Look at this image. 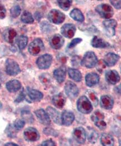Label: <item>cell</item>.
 Masks as SVG:
<instances>
[{
	"instance_id": "cell-1",
	"label": "cell",
	"mask_w": 121,
	"mask_h": 146,
	"mask_svg": "<svg viewBox=\"0 0 121 146\" xmlns=\"http://www.w3.org/2000/svg\"><path fill=\"white\" fill-rule=\"evenodd\" d=\"M98 59L93 51H87L81 60V65L88 69L94 68L97 65Z\"/></svg>"
},
{
	"instance_id": "cell-2",
	"label": "cell",
	"mask_w": 121,
	"mask_h": 146,
	"mask_svg": "<svg viewBox=\"0 0 121 146\" xmlns=\"http://www.w3.org/2000/svg\"><path fill=\"white\" fill-rule=\"evenodd\" d=\"M77 108L80 112L84 114H89L93 110L91 102L85 96L80 97L77 100Z\"/></svg>"
},
{
	"instance_id": "cell-3",
	"label": "cell",
	"mask_w": 121,
	"mask_h": 146,
	"mask_svg": "<svg viewBox=\"0 0 121 146\" xmlns=\"http://www.w3.org/2000/svg\"><path fill=\"white\" fill-rule=\"evenodd\" d=\"M95 11L102 18L109 19L114 15L113 8L108 4L102 3L95 7Z\"/></svg>"
},
{
	"instance_id": "cell-4",
	"label": "cell",
	"mask_w": 121,
	"mask_h": 146,
	"mask_svg": "<svg viewBox=\"0 0 121 146\" xmlns=\"http://www.w3.org/2000/svg\"><path fill=\"white\" fill-rule=\"evenodd\" d=\"M65 15L57 9H52L48 14L49 21L54 24H62L65 21Z\"/></svg>"
},
{
	"instance_id": "cell-5",
	"label": "cell",
	"mask_w": 121,
	"mask_h": 146,
	"mask_svg": "<svg viewBox=\"0 0 121 146\" xmlns=\"http://www.w3.org/2000/svg\"><path fill=\"white\" fill-rule=\"evenodd\" d=\"M44 49V45L43 40L40 38L35 39L29 46L28 51L31 55H38Z\"/></svg>"
},
{
	"instance_id": "cell-6",
	"label": "cell",
	"mask_w": 121,
	"mask_h": 146,
	"mask_svg": "<svg viewBox=\"0 0 121 146\" xmlns=\"http://www.w3.org/2000/svg\"><path fill=\"white\" fill-rule=\"evenodd\" d=\"M53 61V57L50 54H44L38 58L36 61L37 66L40 69H47L50 68Z\"/></svg>"
},
{
	"instance_id": "cell-7",
	"label": "cell",
	"mask_w": 121,
	"mask_h": 146,
	"mask_svg": "<svg viewBox=\"0 0 121 146\" xmlns=\"http://www.w3.org/2000/svg\"><path fill=\"white\" fill-rule=\"evenodd\" d=\"M6 73L10 76H15L21 72L19 65L15 61L9 58L5 63Z\"/></svg>"
},
{
	"instance_id": "cell-8",
	"label": "cell",
	"mask_w": 121,
	"mask_h": 146,
	"mask_svg": "<svg viewBox=\"0 0 121 146\" xmlns=\"http://www.w3.org/2000/svg\"><path fill=\"white\" fill-rule=\"evenodd\" d=\"M104 114L99 110L95 111L91 117L95 125L101 130H104L106 128V124L104 121Z\"/></svg>"
},
{
	"instance_id": "cell-9",
	"label": "cell",
	"mask_w": 121,
	"mask_h": 146,
	"mask_svg": "<svg viewBox=\"0 0 121 146\" xmlns=\"http://www.w3.org/2000/svg\"><path fill=\"white\" fill-rule=\"evenodd\" d=\"M103 25L106 35L109 36H114L116 34V28L117 22L114 19H107L103 21Z\"/></svg>"
},
{
	"instance_id": "cell-10",
	"label": "cell",
	"mask_w": 121,
	"mask_h": 146,
	"mask_svg": "<svg viewBox=\"0 0 121 146\" xmlns=\"http://www.w3.org/2000/svg\"><path fill=\"white\" fill-rule=\"evenodd\" d=\"M65 91L66 95L71 100L75 99L79 93V90L77 86L71 81L66 82L65 86Z\"/></svg>"
},
{
	"instance_id": "cell-11",
	"label": "cell",
	"mask_w": 121,
	"mask_h": 146,
	"mask_svg": "<svg viewBox=\"0 0 121 146\" xmlns=\"http://www.w3.org/2000/svg\"><path fill=\"white\" fill-rule=\"evenodd\" d=\"M76 31L75 25L71 23H67L64 24L61 29V32L63 36L67 38H72L75 36Z\"/></svg>"
},
{
	"instance_id": "cell-12",
	"label": "cell",
	"mask_w": 121,
	"mask_h": 146,
	"mask_svg": "<svg viewBox=\"0 0 121 146\" xmlns=\"http://www.w3.org/2000/svg\"><path fill=\"white\" fill-rule=\"evenodd\" d=\"M74 139L80 144H84L86 141L87 133L83 127L75 128L72 133Z\"/></svg>"
},
{
	"instance_id": "cell-13",
	"label": "cell",
	"mask_w": 121,
	"mask_h": 146,
	"mask_svg": "<svg viewBox=\"0 0 121 146\" xmlns=\"http://www.w3.org/2000/svg\"><path fill=\"white\" fill-rule=\"evenodd\" d=\"M25 139L29 142H35L39 140L40 134L38 131L34 128H28L24 132Z\"/></svg>"
},
{
	"instance_id": "cell-14",
	"label": "cell",
	"mask_w": 121,
	"mask_h": 146,
	"mask_svg": "<svg viewBox=\"0 0 121 146\" xmlns=\"http://www.w3.org/2000/svg\"><path fill=\"white\" fill-rule=\"evenodd\" d=\"M49 42L52 48L54 50H59L63 46L65 39L61 35L56 34L50 38Z\"/></svg>"
},
{
	"instance_id": "cell-15",
	"label": "cell",
	"mask_w": 121,
	"mask_h": 146,
	"mask_svg": "<svg viewBox=\"0 0 121 146\" xmlns=\"http://www.w3.org/2000/svg\"><path fill=\"white\" fill-rule=\"evenodd\" d=\"M106 81L110 84L114 85L120 81L121 77L118 73L115 70H109L105 73Z\"/></svg>"
},
{
	"instance_id": "cell-16",
	"label": "cell",
	"mask_w": 121,
	"mask_h": 146,
	"mask_svg": "<svg viewBox=\"0 0 121 146\" xmlns=\"http://www.w3.org/2000/svg\"><path fill=\"white\" fill-rule=\"evenodd\" d=\"M34 113L40 123L45 125H50L51 119L47 111L42 109H40L36 110Z\"/></svg>"
},
{
	"instance_id": "cell-17",
	"label": "cell",
	"mask_w": 121,
	"mask_h": 146,
	"mask_svg": "<svg viewBox=\"0 0 121 146\" xmlns=\"http://www.w3.org/2000/svg\"><path fill=\"white\" fill-rule=\"evenodd\" d=\"M120 58V56L119 55L113 52H109L104 56L103 62L106 66L112 67L117 63Z\"/></svg>"
},
{
	"instance_id": "cell-18",
	"label": "cell",
	"mask_w": 121,
	"mask_h": 146,
	"mask_svg": "<svg viewBox=\"0 0 121 146\" xmlns=\"http://www.w3.org/2000/svg\"><path fill=\"white\" fill-rule=\"evenodd\" d=\"M99 75L94 72L88 73L85 76V83L87 86L89 87H93L97 85L99 82Z\"/></svg>"
},
{
	"instance_id": "cell-19",
	"label": "cell",
	"mask_w": 121,
	"mask_h": 146,
	"mask_svg": "<svg viewBox=\"0 0 121 146\" xmlns=\"http://www.w3.org/2000/svg\"><path fill=\"white\" fill-rule=\"evenodd\" d=\"M100 105L104 109H112L114 105L113 97L109 95L102 96L100 100Z\"/></svg>"
},
{
	"instance_id": "cell-20",
	"label": "cell",
	"mask_w": 121,
	"mask_h": 146,
	"mask_svg": "<svg viewBox=\"0 0 121 146\" xmlns=\"http://www.w3.org/2000/svg\"><path fill=\"white\" fill-rule=\"evenodd\" d=\"M52 102L53 105L55 107L58 109H62L65 105L66 98L63 93H60L53 97Z\"/></svg>"
},
{
	"instance_id": "cell-21",
	"label": "cell",
	"mask_w": 121,
	"mask_h": 146,
	"mask_svg": "<svg viewBox=\"0 0 121 146\" xmlns=\"http://www.w3.org/2000/svg\"><path fill=\"white\" fill-rule=\"evenodd\" d=\"M75 120V115L71 111L65 110L61 115L62 124L66 127L70 126Z\"/></svg>"
},
{
	"instance_id": "cell-22",
	"label": "cell",
	"mask_w": 121,
	"mask_h": 146,
	"mask_svg": "<svg viewBox=\"0 0 121 146\" xmlns=\"http://www.w3.org/2000/svg\"><path fill=\"white\" fill-rule=\"evenodd\" d=\"M53 75L58 83H63L66 76V68L65 66H61L56 69L53 72Z\"/></svg>"
},
{
	"instance_id": "cell-23",
	"label": "cell",
	"mask_w": 121,
	"mask_h": 146,
	"mask_svg": "<svg viewBox=\"0 0 121 146\" xmlns=\"http://www.w3.org/2000/svg\"><path fill=\"white\" fill-rule=\"evenodd\" d=\"M91 45L96 48H105L110 47V44L98 36L93 37L91 41Z\"/></svg>"
},
{
	"instance_id": "cell-24",
	"label": "cell",
	"mask_w": 121,
	"mask_h": 146,
	"mask_svg": "<svg viewBox=\"0 0 121 146\" xmlns=\"http://www.w3.org/2000/svg\"><path fill=\"white\" fill-rule=\"evenodd\" d=\"M47 112L48 113L50 117H51L55 123L58 125H61L62 124L61 116L58 111L51 106H48L47 108Z\"/></svg>"
},
{
	"instance_id": "cell-25",
	"label": "cell",
	"mask_w": 121,
	"mask_h": 146,
	"mask_svg": "<svg viewBox=\"0 0 121 146\" xmlns=\"http://www.w3.org/2000/svg\"><path fill=\"white\" fill-rule=\"evenodd\" d=\"M27 92L30 100L34 102H39L43 97V94L41 92L29 87L27 88Z\"/></svg>"
},
{
	"instance_id": "cell-26",
	"label": "cell",
	"mask_w": 121,
	"mask_h": 146,
	"mask_svg": "<svg viewBox=\"0 0 121 146\" xmlns=\"http://www.w3.org/2000/svg\"><path fill=\"white\" fill-rule=\"evenodd\" d=\"M6 87L8 91L14 93L18 91L21 88V84L17 80H11L6 83Z\"/></svg>"
},
{
	"instance_id": "cell-27",
	"label": "cell",
	"mask_w": 121,
	"mask_h": 146,
	"mask_svg": "<svg viewBox=\"0 0 121 146\" xmlns=\"http://www.w3.org/2000/svg\"><path fill=\"white\" fill-rule=\"evenodd\" d=\"M17 36V33L14 29H7L3 33V38L5 40L10 44L13 43L14 40Z\"/></svg>"
},
{
	"instance_id": "cell-28",
	"label": "cell",
	"mask_w": 121,
	"mask_h": 146,
	"mask_svg": "<svg viewBox=\"0 0 121 146\" xmlns=\"http://www.w3.org/2000/svg\"><path fill=\"white\" fill-rule=\"evenodd\" d=\"M101 142L103 146H114V145L113 137L107 133L102 134L101 138Z\"/></svg>"
},
{
	"instance_id": "cell-29",
	"label": "cell",
	"mask_w": 121,
	"mask_h": 146,
	"mask_svg": "<svg viewBox=\"0 0 121 146\" xmlns=\"http://www.w3.org/2000/svg\"><path fill=\"white\" fill-rule=\"evenodd\" d=\"M69 15L71 18L78 22L81 23L83 22L85 20V18L83 13L78 9H73L69 13Z\"/></svg>"
},
{
	"instance_id": "cell-30",
	"label": "cell",
	"mask_w": 121,
	"mask_h": 146,
	"mask_svg": "<svg viewBox=\"0 0 121 146\" xmlns=\"http://www.w3.org/2000/svg\"><path fill=\"white\" fill-rule=\"evenodd\" d=\"M68 74L69 78L76 82H80L82 80V74L77 69L69 68L68 69Z\"/></svg>"
},
{
	"instance_id": "cell-31",
	"label": "cell",
	"mask_w": 121,
	"mask_h": 146,
	"mask_svg": "<svg viewBox=\"0 0 121 146\" xmlns=\"http://www.w3.org/2000/svg\"><path fill=\"white\" fill-rule=\"evenodd\" d=\"M21 20L22 23L25 24H32L34 23V19L30 13L25 11L21 15Z\"/></svg>"
},
{
	"instance_id": "cell-32",
	"label": "cell",
	"mask_w": 121,
	"mask_h": 146,
	"mask_svg": "<svg viewBox=\"0 0 121 146\" xmlns=\"http://www.w3.org/2000/svg\"><path fill=\"white\" fill-rule=\"evenodd\" d=\"M88 140L91 143H95L98 140V134L97 132L93 128L89 129L88 131Z\"/></svg>"
},
{
	"instance_id": "cell-33",
	"label": "cell",
	"mask_w": 121,
	"mask_h": 146,
	"mask_svg": "<svg viewBox=\"0 0 121 146\" xmlns=\"http://www.w3.org/2000/svg\"><path fill=\"white\" fill-rule=\"evenodd\" d=\"M28 42V38L25 36H21L17 38V43L20 50H24Z\"/></svg>"
},
{
	"instance_id": "cell-34",
	"label": "cell",
	"mask_w": 121,
	"mask_h": 146,
	"mask_svg": "<svg viewBox=\"0 0 121 146\" xmlns=\"http://www.w3.org/2000/svg\"><path fill=\"white\" fill-rule=\"evenodd\" d=\"M57 2L61 9L65 11H67L69 10L72 1L70 0H59L57 1Z\"/></svg>"
},
{
	"instance_id": "cell-35",
	"label": "cell",
	"mask_w": 121,
	"mask_h": 146,
	"mask_svg": "<svg viewBox=\"0 0 121 146\" xmlns=\"http://www.w3.org/2000/svg\"><path fill=\"white\" fill-rule=\"evenodd\" d=\"M40 28L43 32L48 33L53 32L54 27H53L52 25L50 24L48 22L43 21L40 24Z\"/></svg>"
},
{
	"instance_id": "cell-36",
	"label": "cell",
	"mask_w": 121,
	"mask_h": 146,
	"mask_svg": "<svg viewBox=\"0 0 121 146\" xmlns=\"http://www.w3.org/2000/svg\"><path fill=\"white\" fill-rule=\"evenodd\" d=\"M18 131L16 128L14 127L13 125H9L8 127L6 128V133L7 135L10 138H15L17 136V133Z\"/></svg>"
},
{
	"instance_id": "cell-37",
	"label": "cell",
	"mask_w": 121,
	"mask_h": 146,
	"mask_svg": "<svg viewBox=\"0 0 121 146\" xmlns=\"http://www.w3.org/2000/svg\"><path fill=\"white\" fill-rule=\"evenodd\" d=\"M21 9L19 5H14L10 9V14L12 18H17L21 14Z\"/></svg>"
},
{
	"instance_id": "cell-38",
	"label": "cell",
	"mask_w": 121,
	"mask_h": 146,
	"mask_svg": "<svg viewBox=\"0 0 121 146\" xmlns=\"http://www.w3.org/2000/svg\"><path fill=\"white\" fill-rule=\"evenodd\" d=\"M21 116L26 122L32 123L33 121V117L29 111H22L21 112Z\"/></svg>"
},
{
	"instance_id": "cell-39",
	"label": "cell",
	"mask_w": 121,
	"mask_h": 146,
	"mask_svg": "<svg viewBox=\"0 0 121 146\" xmlns=\"http://www.w3.org/2000/svg\"><path fill=\"white\" fill-rule=\"evenodd\" d=\"M39 79L41 81V82L44 85L49 84L51 81V78L50 75L47 73L42 74L40 76Z\"/></svg>"
},
{
	"instance_id": "cell-40",
	"label": "cell",
	"mask_w": 121,
	"mask_h": 146,
	"mask_svg": "<svg viewBox=\"0 0 121 146\" xmlns=\"http://www.w3.org/2000/svg\"><path fill=\"white\" fill-rule=\"evenodd\" d=\"M88 96H89L90 99L91 100V101H92V102L93 103V105L95 106H97L98 105L99 100H98V98L97 96H96L95 93L93 92L90 91L88 93Z\"/></svg>"
},
{
	"instance_id": "cell-41",
	"label": "cell",
	"mask_w": 121,
	"mask_h": 146,
	"mask_svg": "<svg viewBox=\"0 0 121 146\" xmlns=\"http://www.w3.org/2000/svg\"><path fill=\"white\" fill-rule=\"evenodd\" d=\"M13 125L15 128L17 129V130H19L21 129L22 128H24V127L25 125V121H24L23 120L17 119L14 121Z\"/></svg>"
},
{
	"instance_id": "cell-42",
	"label": "cell",
	"mask_w": 121,
	"mask_h": 146,
	"mask_svg": "<svg viewBox=\"0 0 121 146\" xmlns=\"http://www.w3.org/2000/svg\"><path fill=\"white\" fill-rule=\"evenodd\" d=\"M43 132L47 135H52L53 137H57L58 135V133L55 130L51 128H45L43 130Z\"/></svg>"
},
{
	"instance_id": "cell-43",
	"label": "cell",
	"mask_w": 121,
	"mask_h": 146,
	"mask_svg": "<svg viewBox=\"0 0 121 146\" xmlns=\"http://www.w3.org/2000/svg\"><path fill=\"white\" fill-rule=\"evenodd\" d=\"M83 41V39L80 38H76L73 39L69 44L68 46V48H73V47H75L76 45H77L78 44H79L80 42H81Z\"/></svg>"
},
{
	"instance_id": "cell-44",
	"label": "cell",
	"mask_w": 121,
	"mask_h": 146,
	"mask_svg": "<svg viewBox=\"0 0 121 146\" xmlns=\"http://www.w3.org/2000/svg\"><path fill=\"white\" fill-rule=\"evenodd\" d=\"M110 2L113 5V6L117 9V10H121V0H110Z\"/></svg>"
},
{
	"instance_id": "cell-45",
	"label": "cell",
	"mask_w": 121,
	"mask_h": 146,
	"mask_svg": "<svg viewBox=\"0 0 121 146\" xmlns=\"http://www.w3.org/2000/svg\"><path fill=\"white\" fill-rule=\"evenodd\" d=\"M6 15V10L5 6L0 3V19L5 18Z\"/></svg>"
},
{
	"instance_id": "cell-46",
	"label": "cell",
	"mask_w": 121,
	"mask_h": 146,
	"mask_svg": "<svg viewBox=\"0 0 121 146\" xmlns=\"http://www.w3.org/2000/svg\"><path fill=\"white\" fill-rule=\"evenodd\" d=\"M38 146H56V143L52 139H48L43 142L42 144Z\"/></svg>"
},
{
	"instance_id": "cell-47",
	"label": "cell",
	"mask_w": 121,
	"mask_h": 146,
	"mask_svg": "<svg viewBox=\"0 0 121 146\" xmlns=\"http://www.w3.org/2000/svg\"><path fill=\"white\" fill-rule=\"evenodd\" d=\"M25 97V94L24 92V91L22 90V91L19 94L18 97L17 98V99L15 100V102H17V103H19V102H21V101H22L24 98Z\"/></svg>"
},
{
	"instance_id": "cell-48",
	"label": "cell",
	"mask_w": 121,
	"mask_h": 146,
	"mask_svg": "<svg viewBox=\"0 0 121 146\" xmlns=\"http://www.w3.org/2000/svg\"><path fill=\"white\" fill-rule=\"evenodd\" d=\"M116 91L117 93L121 95V84L116 88Z\"/></svg>"
},
{
	"instance_id": "cell-49",
	"label": "cell",
	"mask_w": 121,
	"mask_h": 146,
	"mask_svg": "<svg viewBox=\"0 0 121 146\" xmlns=\"http://www.w3.org/2000/svg\"><path fill=\"white\" fill-rule=\"evenodd\" d=\"M5 146H19L17 144L12 143V142H9V143H7Z\"/></svg>"
},
{
	"instance_id": "cell-50",
	"label": "cell",
	"mask_w": 121,
	"mask_h": 146,
	"mask_svg": "<svg viewBox=\"0 0 121 146\" xmlns=\"http://www.w3.org/2000/svg\"><path fill=\"white\" fill-rule=\"evenodd\" d=\"M1 108H2V104H1V103L0 102V110L1 109Z\"/></svg>"
},
{
	"instance_id": "cell-51",
	"label": "cell",
	"mask_w": 121,
	"mask_h": 146,
	"mask_svg": "<svg viewBox=\"0 0 121 146\" xmlns=\"http://www.w3.org/2000/svg\"><path fill=\"white\" fill-rule=\"evenodd\" d=\"M0 88H1V84H0Z\"/></svg>"
},
{
	"instance_id": "cell-52",
	"label": "cell",
	"mask_w": 121,
	"mask_h": 146,
	"mask_svg": "<svg viewBox=\"0 0 121 146\" xmlns=\"http://www.w3.org/2000/svg\"></svg>"
}]
</instances>
